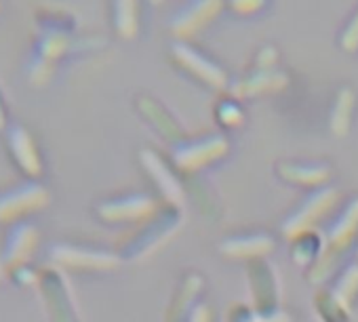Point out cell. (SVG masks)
I'll use <instances>...</instances> for the list:
<instances>
[{"mask_svg": "<svg viewBox=\"0 0 358 322\" xmlns=\"http://www.w3.org/2000/svg\"><path fill=\"white\" fill-rule=\"evenodd\" d=\"M101 38H78L76 34L62 32H36L32 43V51L26 64V78L34 87H45L53 80L57 72V64L70 53H78L85 49L99 47Z\"/></svg>", "mask_w": 358, "mask_h": 322, "instance_id": "1", "label": "cell"}, {"mask_svg": "<svg viewBox=\"0 0 358 322\" xmlns=\"http://www.w3.org/2000/svg\"><path fill=\"white\" fill-rule=\"evenodd\" d=\"M51 322H80V309L66 272L57 265L41 268L36 286Z\"/></svg>", "mask_w": 358, "mask_h": 322, "instance_id": "2", "label": "cell"}, {"mask_svg": "<svg viewBox=\"0 0 358 322\" xmlns=\"http://www.w3.org/2000/svg\"><path fill=\"white\" fill-rule=\"evenodd\" d=\"M51 192L38 180H26L0 190V226H13L49 207Z\"/></svg>", "mask_w": 358, "mask_h": 322, "instance_id": "3", "label": "cell"}, {"mask_svg": "<svg viewBox=\"0 0 358 322\" xmlns=\"http://www.w3.org/2000/svg\"><path fill=\"white\" fill-rule=\"evenodd\" d=\"M358 236V200H352L348 205V209L343 211V215L339 217L337 226L333 228L331 236H329V244L327 251L320 255L318 263L310 270V280L312 282H322L337 265V261L350 251L352 242Z\"/></svg>", "mask_w": 358, "mask_h": 322, "instance_id": "4", "label": "cell"}, {"mask_svg": "<svg viewBox=\"0 0 358 322\" xmlns=\"http://www.w3.org/2000/svg\"><path fill=\"white\" fill-rule=\"evenodd\" d=\"M49 259L62 270L76 272H110L118 268L120 255L95 247L74 244V242H55L49 249Z\"/></svg>", "mask_w": 358, "mask_h": 322, "instance_id": "5", "label": "cell"}, {"mask_svg": "<svg viewBox=\"0 0 358 322\" xmlns=\"http://www.w3.org/2000/svg\"><path fill=\"white\" fill-rule=\"evenodd\" d=\"M228 149H230L228 137L222 133H211L207 137L177 145L173 152V160L182 171L194 173V171L215 163V160H220L222 156H226Z\"/></svg>", "mask_w": 358, "mask_h": 322, "instance_id": "6", "label": "cell"}, {"mask_svg": "<svg viewBox=\"0 0 358 322\" xmlns=\"http://www.w3.org/2000/svg\"><path fill=\"white\" fill-rule=\"evenodd\" d=\"M247 276H249L255 316L266 318V316H272V314L280 312L278 309L280 284H278L274 268L264 259H251L249 265H247Z\"/></svg>", "mask_w": 358, "mask_h": 322, "instance_id": "7", "label": "cell"}, {"mask_svg": "<svg viewBox=\"0 0 358 322\" xmlns=\"http://www.w3.org/2000/svg\"><path fill=\"white\" fill-rule=\"evenodd\" d=\"M5 141H7L9 154L15 160L17 169L28 180H41L45 165H43L38 143H36L34 135L30 133V129L17 120H11V124L5 131Z\"/></svg>", "mask_w": 358, "mask_h": 322, "instance_id": "8", "label": "cell"}, {"mask_svg": "<svg viewBox=\"0 0 358 322\" xmlns=\"http://www.w3.org/2000/svg\"><path fill=\"white\" fill-rule=\"evenodd\" d=\"M224 9V0H188L169 20V30L177 41H186L207 28Z\"/></svg>", "mask_w": 358, "mask_h": 322, "instance_id": "9", "label": "cell"}, {"mask_svg": "<svg viewBox=\"0 0 358 322\" xmlns=\"http://www.w3.org/2000/svg\"><path fill=\"white\" fill-rule=\"evenodd\" d=\"M177 215H179V211L175 207H169L164 213H154L150 219H145V226L139 232L131 234L122 242V255L127 259H135V257H141L143 253H150L152 249H156L177 228V224H173V219H179Z\"/></svg>", "mask_w": 358, "mask_h": 322, "instance_id": "10", "label": "cell"}, {"mask_svg": "<svg viewBox=\"0 0 358 322\" xmlns=\"http://www.w3.org/2000/svg\"><path fill=\"white\" fill-rule=\"evenodd\" d=\"M95 213L106 224H135L145 221L158 213L156 203L145 194H129L120 198L103 200L95 207Z\"/></svg>", "mask_w": 358, "mask_h": 322, "instance_id": "11", "label": "cell"}, {"mask_svg": "<svg viewBox=\"0 0 358 322\" xmlns=\"http://www.w3.org/2000/svg\"><path fill=\"white\" fill-rule=\"evenodd\" d=\"M171 53L179 66H182L184 70H188L190 74H194L205 85H209L213 89H226L228 87V72L222 66H217L213 59H209L207 55L196 51L186 41H175L171 47Z\"/></svg>", "mask_w": 358, "mask_h": 322, "instance_id": "12", "label": "cell"}, {"mask_svg": "<svg viewBox=\"0 0 358 322\" xmlns=\"http://www.w3.org/2000/svg\"><path fill=\"white\" fill-rule=\"evenodd\" d=\"M38 242H41V232L32 221L24 219V221L9 226V230L3 238V253H5V261H7L9 272L13 268L32 263V257L36 255Z\"/></svg>", "mask_w": 358, "mask_h": 322, "instance_id": "13", "label": "cell"}, {"mask_svg": "<svg viewBox=\"0 0 358 322\" xmlns=\"http://www.w3.org/2000/svg\"><path fill=\"white\" fill-rule=\"evenodd\" d=\"M139 160L143 169L150 173V177L156 182L160 194L164 196V200L171 205V207H179L182 205V198H184V188H182V182H179L173 171L169 169V165L164 163V160L154 152V149H148L143 147L139 152Z\"/></svg>", "mask_w": 358, "mask_h": 322, "instance_id": "14", "label": "cell"}, {"mask_svg": "<svg viewBox=\"0 0 358 322\" xmlns=\"http://www.w3.org/2000/svg\"><path fill=\"white\" fill-rule=\"evenodd\" d=\"M287 82H289V76L278 68L257 70V72L232 82L230 93L236 99H245V97H255V95H264V93H276L282 87H287Z\"/></svg>", "mask_w": 358, "mask_h": 322, "instance_id": "15", "label": "cell"}, {"mask_svg": "<svg viewBox=\"0 0 358 322\" xmlns=\"http://www.w3.org/2000/svg\"><path fill=\"white\" fill-rule=\"evenodd\" d=\"M337 196H339V194H337V190H333V188L320 190L316 196H312V198L301 207V211L295 213V217H291V219L287 221L285 234L291 238V236L297 234V232L312 230V224H316L324 213H329V211L335 207Z\"/></svg>", "mask_w": 358, "mask_h": 322, "instance_id": "16", "label": "cell"}, {"mask_svg": "<svg viewBox=\"0 0 358 322\" xmlns=\"http://www.w3.org/2000/svg\"><path fill=\"white\" fill-rule=\"evenodd\" d=\"M276 173L287 184L295 186H324L333 177V169L327 163H278Z\"/></svg>", "mask_w": 358, "mask_h": 322, "instance_id": "17", "label": "cell"}, {"mask_svg": "<svg viewBox=\"0 0 358 322\" xmlns=\"http://www.w3.org/2000/svg\"><path fill=\"white\" fill-rule=\"evenodd\" d=\"M274 249V240L266 234H249V236H232L220 244V251L228 257H249L262 259L266 253Z\"/></svg>", "mask_w": 358, "mask_h": 322, "instance_id": "18", "label": "cell"}, {"mask_svg": "<svg viewBox=\"0 0 358 322\" xmlns=\"http://www.w3.org/2000/svg\"><path fill=\"white\" fill-rule=\"evenodd\" d=\"M203 288V278L199 274H188L177 291V299L171 301V307L166 312V322H188L192 316V303L199 297Z\"/></svg>", "mask_w": 358, "mask_h": 322, "instance_id": "19", "label": "cell"}, {"mask_svg": "<svg viewBox=\"0 0 358 322\" xmlns=\"http://www.w3.org/2000/svg\"><path fill=\"white\" fill-rule=\"evenodd\" d=\"M32 22L36 26V32L76 34V28H78L76 17L62 7H38V9H34Z\"/></svg>", "mask_w": 358, "mask_h": 322, "instance_id": "20", "label": "cell"}, {"mask_svg": "<svg viewBox=\"0 0 358 322\" xmlns=\"http://www.w3.org/2000/svg\"><path fill=\"white\" fill-rule=\"evenodd\" d=\"M354 105H356V93L352 87H341L335 95V103H333V110H331V131L335 137H343L348 135L350 131V124H352V112H354Z\"/></svg>", "mask_w": 358, "mask_h": 322, "instance_id": "21", "label": "cell"}, {"mask_svg": "<svg viewBox=\"0 0 358 322\" xmlns=\"http://www.w3.org/2000/svg\"><path fill=\"white\" fill-rule=\"evenodd\" d=\"M114 30L120 38L131 41L139 32V0H112Z\"/></svg>", "mask_w": 358, "mask_h": 322, "instance_id": "22", "label": "cell"}, {"mask_svg": "<svg viewBox=\"0 0 358 322\" xmlns=\"http://www.w3.org/2000/svg\"><path fill=\"white\" fill-rule=\"evenodd\" d=\"M293 249H291V257L295 263L299 265H310L316 257L322 255V238L318 232L314 230H303L291 236Z\"/></svg>", "mask_w": 358, "mask_h": 322, "instance_id": "23", "label": "cell"}, {"mask_svg": "<svg viewBox=\"0 0 358 322\" xmlns=\"http://www.w3.org/2000/svg\"><path fill=\"white\" fill-rule=\"evenodd\" d=\"M137 108H139V112L162 133V135H166L169 139H175L179 133V126L173 122V118H171V114H166V110L156 101V99H152V97H139L137 99Z\"/></svg>", "mask_w": 358, "mask_h": 322, "instance_id": "24", "label": "cell"}, {"mask_svg": "<svg viewBox=\"0 0 358 322\" xmlns=\"http://www.w3.org/2000/svg\"><path fill=\"white\" fill-rule=\"evenodd\" d=\"M316 312L322 322H352L348 307L333 295V291H320L314 299Z\"/></svg>", "mask_w": 358, "mask_h": 322, "instance_id": "25", "label": "cell"}, {"mask_svg": "<svg viewBox=\"0 0 358 322\" xmlns=\"http://www.w3.org/2000/svg\"><path fill=\"white\" fill-rule=\"evenodd\" d=\"M333 295L350 309L354 299L358 297V263H352L348 270H343L339 284L333 288Z\"/></svg>", "mask_w": 358, "mask_h": 322, "instance_id": "26", "label": "cell"}, {"mask_svg": "<svg viewBox=\"0 0 358 322\" xmlns=\"http://www.w3.org/2000/svg\"><path fill=\"white\" fill-rule=\"evenodd\" d=\"M245 114H243V108L234 101V99H224L220 105H217V120L224 124V126H238L243 122Z\"/></svg>", "mask_w": 358, "mask_h": 322, "instance_id": "27", "label": "cell"}, {"mask_svg": "<svg viewBox=\"0 0 358 322\" xmlns=\"http://www.w3.org/2000/svg\"><path fill=\"white\" fill-rule=\"evenodd\" d=\"M9 276L15 280L17 286L22 288H36L38 286V278H41V270H36L32 263H26V265H20V268H13L9 272Z\"/></svg>", "mask_w": 358, "mask_h": 322, "instance_id": "28", "label": "cell"}, {"mask_svg": "<svg viewBox=\"0 0 358 322\" xmlns=\"http://www.w3.org/2000/svg\"><path fill=\"white\" fill-rule=\"evenodd\" d=\"M339 45L343 51H358V9L354 11V15L350 17V22L345 24L341 36H339Z\"/></svg>", "mask_w": 358, "mask_h": 322, "instance_id": "29", "label": "cell"}, {"mask_svg": "<svg viewBox=\"0 0 358 322\" xmlns=\"http://www.w3.org/2000/svg\"><path fill=\"white\" fill-rule=\"evenodd\" d=\"M228 5H230L236 13L251 15V13L262 11V9L268 5V0H228Z\"/></svg>", "mask_w": 358, "mask_h": 322, "instance_id": "30", "label": "cell"}, {"mask_svg": "<svg viewBox=\"0 0 358 322\" xmlns=\"http://www.w3.org/2000/svg\"><path fill=\"white\" fill-rule=\"evenodd\" d=\"M226 322H257V316L251 307H247L243 303H234L228 312Z\"/></svg>", "mask_w": 358, "mask_h": 322, "instance_id": "31", "label": "cell"}, {"mask_svg": "<svg viewBox=\"0 0 358 322\" xmlns=\"http://www.w3.org/2000/svg\"><path fill=\"white\" fill-rule=\"evenodd\" d=\"M278 61V51L274 47H264L257 53V70H272Z\"/></svg>", "mask_w": 358, "mask_h": 322, "instance_id": "32", "label": "cell"}, {"mask_svg": "<svg viewBox=\"0 0 358 322\" xmlns=\"http://www.w3.org/2000/svg\"><path fill=\"white\" fill-rule=\"evenodd\" d=\"M188 322H215L213 309H211L207 303H199V305L194 307V312H192V316H190Z\"/></svg>", "mask_w": 358, "mask_h": 322, "instance_id": "33", "label": "cell"}, {"mask_svg": "<svg viewBox=\"0 0 358 322\" xmlns=\"http://www.w3.org/2000/svg\"><path fill=\"white\" fill-rule=\"evenodd\" d=\"M9 124H11V112H9L5 91H3V87H0V133H5Z\"/></svg>", "mask_w": 358, "mask_h": 322, "instance_id": "34", "label": "cell"}, {"mask_svg": "<svg viewBox=\"0 0 358 322\" xmlns=\"http://www.w3.org/2000/svg\"><path fill=\"white\" fill-rule=\"evenodd\" d=\"M9 274L7 261H5V253H3V240H0V282L5 280V276Z\"/></svg>", "mask_w": 358, "mask_h": 322, "instance_id": "35", "label": "cell"}, {"mask_svg": "<svg viewBox=\"0 0 358 322\" xmlns=\"http://www.w3.org/2000/svg\"><path fill=\"white\" fill-rule=\"evenodd\" d=\"M150 3H154V5H160V3H162V0H150Z\"/></svg>", "mask_w": 358, "mask_h": 322, "instance_id": "36", "label": "cell"}, {"mask_svg": "<svg viewBox=\"0 0 358 322\" xmlns=\"http://www.w3.org/2000/svg\"><path fill=\"white\" fill-rule=\"evenodd\" d=\"M0 11H3V0H0Z\"/></svg>", "mask_w": 358, "mask_h": 322, "instance_id": "37", "label": "cell"}]
</instances>
